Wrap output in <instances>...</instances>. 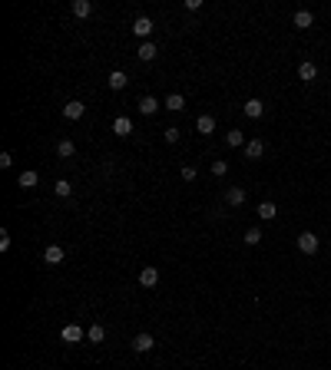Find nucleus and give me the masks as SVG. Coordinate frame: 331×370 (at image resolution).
Returning <instances> with one entry per match:
<instances>
[{
	"label": "nucleus",
	"mask_w": 331,
	"mask_h": 370,
	"mask_svg": "<svg viewBox=\"0 0 331 370\" xmlns=\"http://www.w3.org/2000/svg\"><path fill=\"white\" fill-rule=\"evenodd\" d=\"M87 340H90V344H103V340H106V327H103V324H90V327H87Z\"/></svg>",
	"instance_id": "obj_15"
},
{
	"label": "nucleus",
	"mask_w": 331,
	"mask_h": 370,
	"mask_svg": "<svg viewBox=\"0 0 331 370\" xmlns=\"http://www.w3.org/2000/svg\"><path fill=\"white\" fill-rule=\"evenodd\" d=\"M275 215H278L275 202H262V205H259V218H262V221H272Z\"/></svg>",
	"instance_id": "obj_22"
},
{
	"label": "nucleus",
	"mask_w": 331,
	"mask_h": 370,
	"mask_svg": "<svg viewBox=\"0 0 331 370\" xmlns=\"http://www.w3.org/2000/svg\"><path fill=\"white\" fill-rule=\"evenodd\" d=\"M242 112H245L249 119H259L262 112H265V102H262V99H249V102L242 106Z\"/></svg>",
	"instance_id": "obj_14"
},
{
	"label": "nucleus",
	"mask_w": 331,
	"mask_h": 370,
	"mask_svg": "<svg viewBox=\"0 0 331 370\" xmlns=\"http://www.w3.org/2000/svg\"><path fill=\"white\" fill-rule=\"evenodd\" d=\"M225 142H229L232 149H245V142H249V139H245L242 129H232V133H225Z\"/></svg>",
	"instance_id": "obj_17"
},
{
	"label": "nucleus",
	"mask_w": 331,
	"mask_h": 370,
	"mask_svg": "<svg viewBox=\"0 0 331 370\" xmlns=\"http://www.w3.org/2000/svg\"><path fill=\"white\" fill-rule=\"evenodd\" d=\"M166 109H173V112H182L186 109V99H182V93H173L169 99H166Z\"/></svg>",
	"instance_id": "obj_24"
},
{
	"label": "nucleus",
	"mask_w": 331,
	"mask_h": 370,
	"mask_svg": "<svg viewBox=\"0 0 331 370\" xmlns=\"http://www.w3.org/2000/svg\"><path fill=\"white\" fill-rule=\"evenodd\" d=\"M196 129H199V133H202V136H212V133H215V116H209V112H202V116L196 119Z\"/></svg>",
	"instance_id": "obj_9"
},
{
	"label": "nucleus",
	"mask_w": 331,
	"mask_h": 370,
	"mask_svg": "<svg viewBox=\"0 0 331 370\" xmlns=\"http://www.w3.org/2000/svg\"><path fill=\"white\" fill-rule=\"evenodd\" d=\"M73 152H76V146H73V139H60V142H56V156H60V159H70Z\"/></svg>",
	"instance_id": "obj_21"
},
{
	"label": "nucleus",
	"mask_w": 331,
	"mask_h": 370,
	"mask_svg": "<svg viewBox=\"0 0 331 370\" xmlns=\"http://www.w3.org/2000/svg\"><path fill=\"white\" fill-rule=\"evenodd\" d=\"M152 347H156L152 334H136V337H133V350H136V354H149Z\"/></svg>",
	"instance_id": "obj_3"
},
{
	"label": "nucleus",
	"mask_w": 331,
	"mask_h": 370,
	"mask_svg": "<svg viewBox=\"0 0 331 370\" xmlns=\"http://www.w3.org/2000/svg\"><path fill=\"white\" fill-rule=\"evenodd\" d=\"M83 112H87V106H83L79 99H73V102L63 106V119H83Z\"/></svg>",
	"instance_id": "obj_10"
},
{
	"label": "nucleus",
	"mask_w": 331,
	"mask_h": 370,
	"mask_svg": "<svg viewBox=\"0 0 331 370\" xmlns=\"http://www.w3.org/2000/svg\"><path fill=\"white\" fill-rule=\"evenodd\" d=\"M90 14H93V4H90V0H73V17L83 20V17H90Z\"/></svg>",
	"instance_id": "obj_20"
},
{
	"label": "nucleus",
	"mask_w": 331,
	"mask_h": 370,
	"mask_svg": "<svg viewBox=\"0 0 331 370\" xmlns=\"http://www.w3.org/2000/svg\"><path fill=\"white\" fill-rule=\"evenodd\" d=\"M53 192H56L60 198H70V195H73V185H70V179H60V182L53 185Z\"/></svg>",
	"instance_id": "obj_25"
},
{
	"label": "nucleus",
	"mask_w": 331,
	"mask_h": 370,
	"mask_svg": "<svg viewBox=\"0 0 331 370\" xmlns=\"http://www.w3.org/2000/svg\"><path fill=\"white\" fill-rule=\"evenodd\" d=\"M133 33L142 37V40H149L152 37V20H149V17H136V20H133Z\"/></svg>",
	"instance_id": "obj_4"
},
{
	"label": "nucleus",
	"mask_w": 331,
	"mask_h": 370,
	"mask_svg": "<svg viewBox=\"0 0 331 370\" xmlns=\"http://www.w3.org/2000/svg\"><path fill=\"white\" fill-rule=\"evenodd\" d=\"M113 133H116V136H129V133H133V119H129V116H116V119H113Z\"/></svg>",
	"instance_id": "obj_13"
},
{
	"label": "nucleus",
	"mask_w": 331,
	"mask_h": 370,
	"mask_svg": "<svg viewBox=\"0 0 331 370\" xmlns=\"http://www.w3.org/2000/svg\"><path fill=\"white\" fill-rule=\"evenodd\" d=\"M179 175H182L186 182H192V179H196V169H192V166H182V169H179Z\"/></svg>",
	"instance_id": "obj_29"
},
{
	"label": "nucleus",
	"mask_w": 331,
	"mask_h": 370,
	"mask_svg": "<svg viewBox=\"0 0 331 370\" xmlns=\"http://www.w3.org/2000/svg\"><path fill=\"white\" fill-rule=\"evenodd\" d=\"M242 152H245V159H262V156H265V142H262V139H249Z\"/></svg>",
	"instance_id": "obj_7"
},
{
	"label": "nucleus",
	"mask_w": 331,
	"mask_h": 370,
	"mask_svg": "<svg viewBox=\"0 0 331 370\" xmlns=\"http://www.w3.org/2000/svg\"><path fill=\"white\" fill-rule=\"evenodd\" d=\"M136 56H139L142 63H152V60L159 56V50H156V43H149V40H146V43H142V47L136 50Z\"/></svg>",
	"instance_id": "obj_12"
},
{
	"label": "nucleus",
	"mask_w": 331,
	"mask_h": 370,
	"mask_svg": "<svg viewBox=\"0 0 331 370\" xmlns=\"http://www.w3.org/2000/svg\"><path fill=\"white\" fill-rule=\"evenodd\" d=\"M162 139H166V142H179V129H176V126L162 129Z\"/></svg>",
	"instance_id": "obj_28"
},
{
	"label": "nucleus",
	"mask_w": 331,
	"mask_h": 370,
	"mask_svg": "<svg viewBox=\"0 0 331 370\" xmlns=\"http://www.w3.org/2000/svg\"><path fill=\"white\" fill-rule=\"evenodd\" d=\"M60 337H63V344H79V340L87 337V331H83L79 324H66L63 331H60Z\"/></svg>",
	"instance_id": "obj_2"
},
{
	"label": "nucleus",
	"mask_w": 331,
	"mask_h": 370,
	"mask_svg": "<svg viewBox=\"0 0 331 370\" xmlns=\"http://www.w3.org/2000/svg\"><path fill=\"white\" fill-rule=\"evenodd\" d=\"M37 182H40V175L33 172V169H27V172L20 175V182H17V185H20V189H33V185H37Z\"/></svg>",
	"instance_id": "obj_23"
},
{
	"label": "nucleus",
	"mask_w": 331,
	"mask_h": 370,
	"mask_svg": "<svg viewBox=\"0 0 331 370\" xmlns=\"http://www.w3.org/2000/svg\"><path fill=\"white\" fill-rule=\"evenodd\" d=\"M298 79H301V83H315V79H318V66L305 60V63L298 66Z\"/></svg>",
	"instance_id": "obj_11"
},
{
	"label": "nucleus",
	"mask_w": 331,
	"mask_h": 370,
	"mask_svg": "<svg viewBox=\"0 0 331 370\" xmlns=\"http://www.w3.org/2000/svg\"><path fill=\"white\" fill-rule=\"evenodd\" d=\"M63 258H66V252L60 244H47V248H43V261H47V265H60Z\"/></svg>",
	"instance_id": "obj_6"
},
{
	"label": "nucleus",
	"mask_w": 331,
	"mask_h": 370,
	"mask_svg": "<svg viewBox=\"0 0 331 370\" xmlns=\"http://www.w3.org/2000/svg\"><path fill=\"white\" fill-rule=\"evenodd\" d=\"M262 238H265V235H262L259 228H249V231H245V244H252V248H255V244L262 241Z\"/></svg>",
	"instance_id": "obj_26"
},
{
	"label": "nucleus",
	"mask_w": 331,
	"mask_h": 370,
	"mask_svg": "<svg viewBox=\"0 0 331 370\" xmlns=\"http://www.w3.org/2000/svg\"><path fill=\"white\" fill-rule=\"evenodd\" d=\"M225 202H229L232 208H238V205L245 202V189H242V185H232V189L225 192Z\"/></svg>",
	"instance_id": "obj_16"
},
{
	"label": "nucleus",
	"mask_w": 331,
	"mask_h": 370,
	"mask_svg": "<svg viewBox=\"0 0 331 370\" xmlns=\"http://www.w3.org/2000/svg\"><path fill=\"white\" fill-rule=\"evenodd\" d=\"M159 106H162V102H159L156 96H142V99H139V112H142V116H156Z\"/></svg>",
	"instance_id": "obj_8"
},
{
	"label": "nucleus",
	"mask_w": 331,
	"mask_h": 370,
	"mask_svg": "<svg viewBox=\"0 0 331 370\" xmlns=\"http://www.w3.org/2000/svg\"><path fill=\"white\" fill-rule=\"evenodd\" d=\"M318 244H321V241H318V235H311V231H301V235H298V252L301 255H315Z\"/></svg>",
	"instance_id": "obj_1"
},
{
	"label": "nucleus",
	"mask_w": 331,
	"mask_h": 370,
	"mask_svg": "<svg viewBox=\"0 0 331 370\" xmlns=\"http://www.w3.org/2000/svg\"><path fill=\"white\" fill-rule=\"evenodd\" d=\"M139 284H142V288H156V284H159V268L146 265V268L139 271Z\"/></svg>",
	"instance_id": "obj_5"
},
{
	"label": "nucleus",
	"mask_w": 331,
	"mask_h": 370,
	"mask_svg": "<svg viewBox=\"0 0 331 370\" xmlns=\"http://www.w3.org/2000/svg\"><path fill=\"white\" fill-rule=\"evenodd\" d=\"M7 248H10V235H7V228H4L0 231V252H7Z\"/></svg>",
	"instance_id": "obj_30"
},
{
	"label": "nucleus",
	"mask_w": 331,
	"mask_h": 370,
	"mask_svg": "<svg viewBox=\"0 0 331 370\" xmlns=\"http://www.w3.org/2000/svg\"><path fill=\"white\" fill-rule=\"evenodd\" d=\"M0 166L10 169V166H14V156H10V152H4V156H0Z\"/></svg>",
	"instance_id": "obj_31"
},
{
	"label": "nucleus",
	"mask_w": 331,
	"mask_h": 370,
	"mask_svg": "<svg viewBox=\"0 0 331 370\" xmlns=\"http://www.w3.org/2000/svg\"><path fill=\"white\" fill-rule=\"evenodd\" d=\"M229 172V162H225V159H215L212 162V175H225Z\"/></svg>",
	"instance_id": "obj_27"
},
{
	"label": "nucleus",
	"mask_w": 331,
	"mask_h": 370,
	"mask_svg": "<svg viewBox=\"0 0 331 370\" xmlns=\"http://www.w3.org/2000/svg\"><path fill=\"white\" fill-rule=\"evenodd\" d=\"M106 83H110V89H126V83H129V79H126V73H123V70H113Z\"/></svg>",
	"instance_id": "obj_19"
},
{
	"label": "nucleus",
	"mask_w": 331,
	"mask_h": 370,
	"mask_svg": "<svg viewBox=\"0 0 331 370\" xmlns=\"http://www.w3.org/2000/svg\"><path fill=\"white\" fill-rule=\"evenodd\" d=\"M311 24H315V14H311V10H298V14H295V27H298V30H308Z\"/></svg>",
	"instance_id": "obj_18"
}]
</instances>
